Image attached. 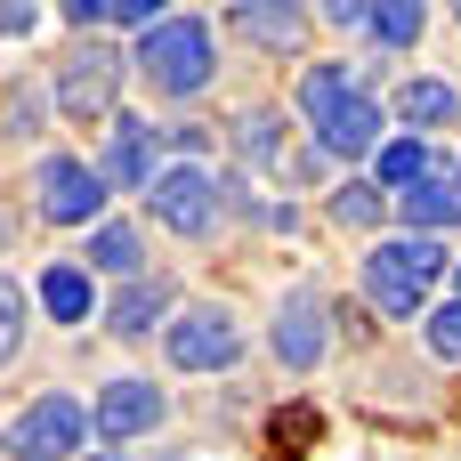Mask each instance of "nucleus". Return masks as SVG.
<instances>
[{"label": "nucleus", "mask_w": 461, "mask_h": 461, "mask_svg": "<svg viewBox=\"0 0 461 461\" xmlns=\"http://www.w3.org/2000/svg\"><path fill=\"white\" fill-rule=\"evenodd\" d=\"M429 357H446V365H461V300H446V308L429 316Z\"/></svg>", "instance_id": "b1692460"}, {"label": "nucleus", "mask_w": 461, "mask_h": 461, "mask_svg": "<svg viewBox=\"0 0 461 461\" xmlns=\"http://www.w3.org/2000/svg\"><path fill=\"white\" fill-rule=\"evenodd\" d=\"M162 421V389L154 381H105V397H97V429L122 446V438H138V429H154Z\"/></svg>", "instance_id": "9d476101"}, {"label": "nucleus", "mask_w": 461, "mask_h": 461, "mask_svg": "<svg viewBox=\"0 0 461 461\" xmlns=\"http://www.w3.org/2000/svg\"><path fill=\"white\" fill-rule=\"evenodd\" d=\"M41 308H49L57 324H81V316H89V267H81V259L41 267Z\"/></svg>", "instance_id": "ddd939ff"}, {"label": "nucleus", "mask_w": 461, "mask_h": 461, "mask_svg": "<svg viewBox=\"0 0 461 461\" xmlns=\"http://www.w3.org/2000/svg\"><path fill=\"white\" fill-rule=\"evenodd\" d=\"M162 308H170V284L138 276V284H122V292H113V308H105V316H113V332H146Z\"/></svg>", "instance_id": "2eb2a0df"}, {"label": "nucleus", "mask_w": 461, "mask_h": 461, "mask_svg": "<svg viewBox=\"0 0 461 461\" xmlns=\"http://www.w3.org/2000/svg\"><path fill=\"white\" fill-rule=\"evenodd\" d=\"M235 146H243V162H259V170H267V162H276V113H267V105H259V113H243V122H235Z\"/></svg>", "instance_id": "4be33fe9"}, {"label": "nucleus", "mask_w": 461, "mask_h": 461, "mask_svg": "<svg viewBox=\"0 0 461 461\" xmlns=\"http://www.w3.org/2000/svg\"><path fill=\"white\" fill-rule=\"evenodd\" d=\"M16 332H24V292H16V284L0 276V365L16 357Z\"/></svg>", "instance_id": "393cba45"}, {"label": "nucleus", "mask_w": 461, "mask_h": 461, "mask_svg": "<svg viewBox=\"0 0 461 461\" xmlns=\"http://www.w3.org/2000/svg\"><path fill=\"white\" fill-rule=\"evenodd\" d=\"M308 130H316V154H332V162H357V154H373V146H381V97L348 89V97H340L332 113H316Z\"/></svg>", "instance_id": "0eeeda50"}, {"label": "nucleus", "mask_w": 461, "mask_h": 461, "mask_svg": "<svg viewBox=\"0 0 461 461\" xmlns=\"http://www.w3.org/2000/svg\"><path fill=\"white\" fill-rule=\"evenodd\" d=\"M324 438V421H316V405H284L276 421H267V454L276 461H300L308 446Z\"/></svg>", "instance_id": "a211bd4d"}, {"label": "nucleus", "mask_w": 461, "mask_h": 461, "mask_svg": "<svg viewBox=\"0 0 461 461\" xmlns=\"http://www.w3.org/2000/svg\"><path fill=\"white\" fill-rule=\"evenodd\" d=\"M105 16H113V24H146V32H154V24H162V16H154V8H146V0H113V8H105Z\"/></svg>", "instance_id": "a878e982"}, {"label": "nucleus", "mask_w": 461, "mask_h": 461, "mask_svg": "<svg viewBox=\"0 0 461 461\" xmlns=\"http://www.w3.org/2000/svg\"><path fill=\"white\" fill-rule=\"evenodd\" d=\"M138 259H146V251H138V227H130V219H105V227H97V243H89V267L130 276V284H138Z\"/></svg>", "instance_id": "f3484780"}, {"label": "nucleus", "mask_w": 461, "mask_h": 461, "mask_svg": "<svg viewBox=\"0 0 461 461\" xmlns=\"http://www.w3.org/2000/svg\"><path fill=\"white\" fill-rule=\"evenodd\" d=\"M373 170H381L389 194H413V186H429V146H421V138H397V146H381Z\"/></svg>", "instance_id": "dca6fc26"}, {"label": "nucleus", "mask_w": 461, "mask_h": 461, "mask_svg": "<svg viewBox=\"0 0 461 461\" xmlns=\"http://www.w3.org/2000/svg\"><path fill=\"white\" fill-rule=\"evenodd\" d=\"M97 178H105V186H122V194L154 186V130L122 113V122L105 130V162H97Z\"/></svg>", "instance_id": "1a4fd4ad"}, {"label": "nucleus", "mask_w": 461, "mask_h": 461, "mask_svg": "<svg viewBox=\"0 0 461 461\" xmlns=\"http://www.w3.org/2000/svg\"><path fill=\"white\" fill-rule=\"evenodd\" d=\"M162 357L178 365V373H227L235 357H243V324L227 316V308H186V316H170V332H162Z\"/></svg>", "instance_id": "20e7f679"}, {"label": "nucleus", "mask_w": 461, "mask_h": 461, "mask_svg": "<svg viewBox=\"0 0 461 461\" xmlns=\"http://www.w3.org/2000/svg\"><path fill=\"white\" fill-rule=\"evenodd\" d=\"M454 186H461V170H454Z\"/></svg>", "instance_id": "bb28decb"}, {"label": "nucleus", "mask_w": 461, "mask_h": 461, "mask_svg": "<svg viewBox=\"0 0 461 461\" xmlns=\"http://www.w3.org/2000/svg\"><path fill=\"white\" fill-rule=\"evenodd\" d=\"M438 276H446V243H429V235L373 243V259H365V292H373L381 316H421V300H429Z\"/></svg>", "instance_id": "f03ea898"}, {"label": "nucleus", "mask_w": 461, "mask_h": 461, "mask_svg": "<svg viewBox=\"0 0 461 461\" xmlns=\"http://www.w3.org/2000/svg\"><path fill=\"white\" fill-rule=\"evenodd\" d=\"M397 113H405L413 130H446V122L461 113V97H454V81H429V73H421V81L397 89Z\"/></svg>", "instance_id": "4468645a"}, {"label": "nucleus", "mask_w": 461, "mask_h": 461, "mask_svg": "<svg viewBox=\"0 0 461 461\" xmlns=\"http://www.w3.org/2000/svg\"><path fill=\"white\" fill-rule=\"evenodd\" d=\"M235 24H243L251 41H267V49H292V41L308 32V16H300V8H251V0L235 8Z\"/></svg>", "instance_id": "6ab92c4d"}, {"label": "nucleus", "mask_w": 461, "mask_h": 461, "mask_svg": "<svg viewBox=\"0 0 461 461\" xmlns=\"http://www.w3.org/2000/svg\"><path fill=\"white\" fill-rule=\"evenodd\" d=\"M397 211H405V227L413 235H446V227H461V194L446 186V178H429V186H413V194H397Z\"/></svg>", "instance_id": "f8f14e48"}, {"label": "nucleus", "mask_w": 461, "mask_h": 461, "mask_svg": "<svg viewBox=\"0 0 461 461\" xmlns=\"http://www.w3.org/2000/svg\"><path fill=\"white\" fill-rule=\"evenodd\" d=\"M89 421H97V413H81L65 389H49V397H32V405L8 421V461H65V454H81Z\"/></svg>", "instance_id": "7ed1b4c3"}, {"label": "nucleus", "mask_w": 461, "mask_h": 461, "mask_svg": "<svg viewBox=\"0 0 461 461\" xmlns=\"http://www.w3.org/2000/svg\"><path fill=\"white\" fill-rule=\"evenodd\" d=\"M276 357H284L292 373H308V365L324 357V300H292V308L276 316Z\"/></svg>", "instance_id": "9b49d317"}, {"label": "nucleus", "mask_w": 461, "mask_h": 461, "mask_svg": "<svg viewBox=\"0 0 461 461\" xmlns=\"http://www.w3.org/2000/svg\"><path fill=\"white\" fill-rule=\"evenodd\" d=\"M332 219H340V227H373V219H381V186H340V194H332Z\"/></svg>", "instance_id": "5701e85b"}, {"label": "nucleus", "mask_w": 461, "mask_h": 461, "mask_svg": "<svg viewBox=\"0 0 461 461\" xmlns=\"http://www.w3.org/2000/svg\"><path fill=\"white\" fill-rule=\"evenodd\" d=\"M113 89H122V57L97 49V41H73L65 65H57V113H73V122H105V113H113Z\"/></svg>", "instance_id": "39448f33"}, {"label": "nucleus", "mask_w": 461, "mask_h": 461, "mask_svg": "<svg viewBox=\"0 0 461 461\" xmlns=\"http://www.w3.org/2000/svg\"><path fill=\"white\" fill-rule=\"evenodd\" d=\"M154 219L178 227V235H211V219H219V186H211V170H194V162L162 170V178H154Z\"/></svg>", "instance_id": "423d86ee"}, {"label": "nucleus", "mask_w": 461, "mask_h": 461, "mask_svg": "<svg viewBox=\"0 0 461 461\" xmlns=\"http://www.w3.org/2000/svg\"><path fill=\"white\" fill-rule=\"evenodd\" d=\"M138 73L162 89V97H194L211 73H219V41L203 16H162L146 41H138Z\"/></svg>", "instance_id": "f257e3e1"}, {"label": "nucleus", "mask_w": 461, "mask_h": 461, "mask_svg": "<svg viewBox=\"0 0 461 461\" xmlns=\"http://www.w3.org/2000/svg\"><path fill=\"white\" fill-rule=\"evenodd\" d=\"M105 211V178L89 170V162H41V219H57V227H81V219H97Z\"/></svg>", "instance_id": "6e6552de"}, {"label": "nucleus", "mask_w": 461, "mask_h": 461, "mask_svg": "<svg viewBox=\"0 0 461 461\" xmlns=\"http://www.w3.org/2000/svg\"><path fill=\"white\" fill-rule=\"evenodd\" d=\"M348 89H357V81H348V65H308V73H300V113L316 122V113H332Z\"/></svg>", "instance_id": "aec40b11"}, {"label": "nucleus", "mask_w": 461, "mask_h": 461, "mask_svg": "<svg viewBox=\"0 0 461 461\" xmlns=\"http://www.w3.org/2000/svg\"><path fill=\"white\" fill-rule=\"evenodd\" d=\"M365 32H373L381 49H413V41H421V8H413V0H389V8L365 16Z\"/></svg>", "instance_id": "412c9836"}]
</instances>
